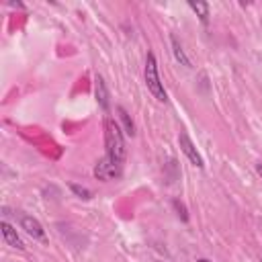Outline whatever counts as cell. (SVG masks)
I'll list each match as a JSON object with an SVG mask.
<instances>
[{
  "mask_svg": "<svg viewBox=\"0 0 262 262\" xmlns=\"http://www.w3.org/2000/svg\"><path fill=\"white\" fill-rule=\"evenodd\" d=\"M70 190L78 196V199H84V201H90L92 199V190H88L86 186H80L76 182H70Z\"/></svg>",
  "mask_w": 262,
  "mask_h": 262,
  "instance_id": "11",
  "label": "cell"
},
{
  "mask_svg": "<svg viewBox=\"0 0 262 262\" xmlns=\"http://www.w3.org/2000/svg\"><path fill=\"white\" fill-rule=\"evenodd\" d=\"M196 262H211V260H207V258H199Z\"/></svg>",
  "mask_w": 262,
  "mask_h": 262,
  "instance_id": "14",
  "label": "cell"
},
{
  "mask_svg": "<svg viewBox=\"0 0 262 262\" xmlns=\"http://www.w3.org/2000/svg\"><path fill=\"white\" fill-rule=\"evenodd\" d=\"M260 262H262V258H260Z\"/></svg>",
  "mask_w": 262,
  "mask_h": 262,
  "instance_id": "15",
  "label": "cell"
},
{
  "mask_svg": "<svg viewBox=\"0 0 262 262\" xmlns=\"http://www.w3.org/2000/svg\"><path fill=\"white\" fill-rule=\"evenodd\" d=\"M14 217H16V221H18L20 229H25L33 239H41V242H45L47 235H45V229H43V225L39 223V219H35V217L29 215V213H23V211H16Z\"/></svg>",
  "mask_w": 262,
  "mask_h": 262,
  "instance_id": "4",
  "label": "cell"
},
{
  "mask_svg": "<svg viewBox=\"0 0 262 262\" xmlns=\"http://www.w3.org/2000/svg\"><path fill=\"white\" fill-rule=\"evenodd\" d=\"M256 172H258V176L262 178V164H256Z\"/></svg>",
  "mask_w": 262,
  "mask_h": 262,
  "instance_id": "13",
  "label": "cell"
},
{
  "mask_svg": "<svg viewBox=\"0 0 262 262\" xmlns=\"http://www.w3.org/2000/svg\"><path fill=\"white\" fill-rule=\"evenodd\" d=\"M123 174V164L111 160L108 156L100 158L96 164H94V178L102 180V182H108V180H115Z\"/></svg>",
  "mask_w": 262,
  "mask_h": 262,
  "instance_id": "3",
  "label": "cell"
},
{
  "mask_svg": "<svg viewBox=\"0 0 262 262\" xmlns=\"http://www.w3.org/2000/svg\"><path fill=\"white\" fill-rule=\"evenodd\" d=\"M94 96H96V102L98 106L106 113L111 108V94H108V88H106V82L100 74L94 76Z\"/></svg>",
  "mask_w": 262,
  "mask_h": 262,
  "instance_id": "6",
  "label": "cell"
},
{
  "mask_svg": "<svg viewBox=\"0 0 262 262\" xmlns=\"http://www.w3.org/2000/svg\"><path fill=\"white\" fill-rule=\"evenodd\" d=\"M172 207L176 209V215H178L182 221H188V211H186V207H184V203H182V201L174 199V201H172Z\"/></svg>",
  "mask_w": 262,
  "mask_h": 262,
  "instance_id": "12",
  "label": "cell"
},
{
  "mask_svg": "<svg viewBox=\"0 0 262 262\" xmlns=\"http://www.w3.org/2000/svg\"><path fill=\"white\" fill-rule=\"evenodd\" d=\"M188 6H190L192 12H196V16H199L205 25L209 23V4H207V2H188Z\"/></svg>",
  "mask_w": 262,
  "mask_h": 262,
  "instance_id": "10",
  "label": "cell"
},
{
  "mask_svg": "<svg viewBox=\"0 0 262 262\" xmlns=\"http://www.w3.org/2000/svg\"><path fill=\"white\" fill-rule=\"evenodd\" d=\"M178 143H180V149H182V154L188 158V162H190L192 166H196V168H203V166H205V162H203L201 154L196 151V147H194L192 139H190V137H188L184 131H180V135H178Z\"/></svg>",
  "mask_w": 262,
  "mask_h": 262,
  "instance_id": "5",
  "label": "cell"
},
{
  "mask_svg": "<svg viewBox=\"0 0 262 262\" xmlns=\"http://www.w3.org/2000/svg\"><path fill=\"white\" fill-rule=\"evenodd\" d=\"M170 45H172V53H174L176 61H178L180 66L190 68V59H188V55L184 53V49H182V45H180V41H178L176 35H170Z\"/></svg>",
  "mask_w": 262,
  "mask_h": 262,
  "instance_id": "8",
  "label": "cell"
},
{
  "mask_svg": "<svg viewBox=\"0 0 262 262\" xmlns=\"http://www.w3.org/2000/svg\"><path fill=\"white\" fill-rule=\"evenodd\" d=\"M104 147L111 160L125 164V156H127V147H125V139H123V131L119 127V123L115 119H104Z\"/></svg>",
  "mask_w": 262,
  "mask_h": 262,
  "instance_id": "1",
  "label": "cell"
},
{
  "mask_svg": "<svg viewBox=\"0 0 262 262\" xmlns=\"http://www.w3.org/2000/svg\"><path fill=\"white\" fill-rule=\"evenodd\" d=\"M117 113H119V119H121V123H123V131H125L129 137H133V135H135V125H133L129 113H127L123 106H117Z\"/></svg>",
  "mask_w": 262,
  "mask_h": 262,
  "instance_id": "9",
  "label": "cell"
},
{
  "mask_svg": "<svg viewBox=\"0 0 262 262\" xmlns=\"http://www.w3.org/2000/svg\"><path fill=\"white\" fill-rule=\"evenodd\" d=\"M0 229H2L4 242H6L10 248H14V250H18V252H23V250H25V242L20 239V235L16 233V229H14L8 221H2V223H0Z\"/></svg>",
  "mask_w": 262,
  "mask_h": 262,
  "instance_id": "7",
  "label": "cell"
},
{
  "mask_svg": "<svg viewBox=\"0 0 262 262\" xmlns=\"http://www.w3.org/2000/svg\"><path fill=\"white\" fill-rule=\"evenodd\" d=\"M143 78H145V86H147V90L154 94V98H156V100H160V102H166V100H168V94H166L164 82L160 80L158 61H156V55H154L151 51H147V55H145Z\"/></svg>",
  "mask_w": 262,
  "mask_h": 262,
  "instance_id": "2",
  "label": "cell"
}]
</instances>
